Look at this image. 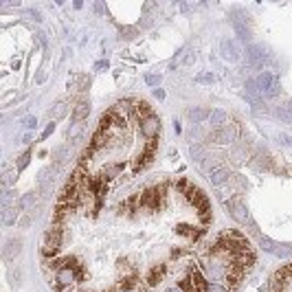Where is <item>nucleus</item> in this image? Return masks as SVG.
Masks as SVG:
<instances>
[{
	"instance_id": "17",
	"label": "nucleus",
	"mask_w": 292,
	"mask_h": 292,
	"mask_svg": "<svg viewBox=\"0 0 292 292\" xmlns=\"http://www.w3.org/2000/svg\"><path fill=\"white\" fill-rule=\"evenodd\" d=\"M176 233H178V235H185V238H191V240H198V238L202 235V229L196 231L194 227H189V224H178V227H176Z\"/></svg>"
},
{
	"instance_id": "22",
	"label": "nucleus",
	"mask_w": 292,
	"mask_h": 292,
	"mask_svg": "<svg viewBox=\"0 0 292 292\" xmlns=\"http://www.w3.org/2000/svg\"><path fill=\"white\" fill-rule=\"evenodd\" d=\"M15 174H18V172H9V169H4V176H2V183L4 185H13V180H15Z\"/></svg>"
},
{
	"instance_id": "29",
	"label": "nucleus",
	"mask_w": 292,
	"mask_h": 292,
	"mask_svg": "<svg viewBox=\"0 0 292 292\" xmlns=\"http://www.w3.org/2000/svg\"><path fill=\"white\" fill-rule=\"evenodd\" d=\"M154 97H158V99H165V92L161 90V88H154Z\"/></svg>"
},
{
	"instance_id": "24",
	"label": "nucleus",
	"mask_w": 292,
	"mask_h": 292,
	"mask_svg": "<svg viewBox=\"0 0 292 292\" xmlns=\"http://www.w3.org/2000/svg\"><path fill=\"white\" fill-rule=\"evenodd\" d=\"M53 130H55V123H53V121H51V123H48V125H46V130H44V132H42V141H46V139H48V136H51V134H53Z\"/></svg>"
},
{
	"instance_id": "16",
	"label": "nucleus",
	"mask_w": 292,
	"mask_h": 292,
	"mask_svg": "<svg viewBox=\"0 0 292 292\" xmlns=\"http://www.w3.org/2000/svg\"><path fill=\"white\" fill-rule=\"evenodd\" d=\"M20 207H18V202H15L13 207H7L4 209V216H2V222L7 224V227H11V224H15L18 222V216H20Z\"/></svg>"
},
{
	"instance_id": "5",
	"label": "nucleus",
	"mask_w": 292,
	"mask_h": 292,
	"mask_svg": "<svg viewBox=\"0 0 292 292\" xmlns=\"http://www.w3.org/2000/svg\"><path fill=\"white\" fill-rule=\"evenodd\" d=\"M139 130L145 139H156V136L161 134V119H158L156 114H150V117L139 121Z\"/></svg>"
},
{
	"instance_id": "15",
	"label": "nucleus",
	"mask_w": 292,
	"mask_h": 292,
	"mask_svg": "<svg viewBox=\"0 0 292 292\" xmlns=\"http://www.w3.org/2000/svg\"><path fill=\"white\" fill-rule=\"evenodd\" d=\"M209 121H211V125L216 130H222V128H227L229 125V117H227V112H222V110H213Z\"/></svg>"
},
{
	"instance_id": "2",
	"label": "nucleus",
	"mask_w": 292,
	"mask_h": 292,
	"mask_svg": "<svg viewBox=\"0 0 292 292\" xmlns=\"http://www.w3.org/2000/svg\"><path fill=\"white\" fill-rule=\"evenodd\" d=\"M255 81H257V88H260L262 97L273 99V97L279 95V90H282V81H279V77L275 73H271V70H264V73H260Z\"/></svg>"
},
{
	"instance_id": "6",
	"label": "nucleus",
	"mask_w": 292,
	"mask_h": 292,
	"mask_svg": "<svg viewBox=\"0 0 292 292\" xmlns=\"http://www.w3.org/2000/svg\"><path fill=\"white\" fill-rule=\"evenodd\" d=\"M154 154H156V145H154V143H150V145L145 147V152H141L139 156H136L134 165H132V174H139L141 169H145L147 165H152Z\"/></svg>"
},
{
	"instance_id": "14",
	"label": "nucleus",
	"mask_w": 292,
	"mask_h": 292,
	"mask_svg": "<svg viewBox=\"0 0 292 292\" xmlns=\"http://www.w3.org/2000/svg\"><path fill=\"white\" fill-rule=\"evenodd\" d=\"M121 172H123V165H119V163H110V165H106V167L101 169L97 176H101L103 180H112V178H117V176H121Z\"/></svg>"
},
{
	"instance_id": "30",
	"label": "nucleus",
	"mask_w": 292,
	"mask_h": 292,
	"mask_svg": "<svg viewBox=\"0 0 292 292\" xmlns=\"http://www.w3.org/2000/svg\"><path fill=\"white\" fill-rule=\"evenodd\" d=\"M198 79H200V81H213V75H200Z\"/></svg>"
},
{
	"instance_id": "27",
	"label": "nucleus",
	"mask_w": 292,
	"mask_h": 292,
	"mask_svg": "<svg viewBox=\"0 0 292 292\" xmlns=\"http://www.w3.org/2000/svg\"><path fill=\"white\" fill-rule=\"evenodd\" d=\"M147 84H150V86H156L158 84V81H161V77H158V75H147Z\"/></svg>"
},
{
	"instance_id": "4",
	"label": "nucleus",
	"mask_w": 292,
	"mask_h": 292,
	"mask_svg": "<svg viewBox=\"0 0 292 292\" xmlns=\"http://www.w3.org/2000/svg\"><path fill=\"white\" fill-rule=\"evenodd\" d=\"M224 207H227V211L231 213V218L238 220L240 224H251V227H255V224H253V220H251V216H249V211L244 209V205H242L240 198H229V200L224 202Z\"/></svg>"
},
{
	"instance_id": "11",
	"label": "nucleus",
	"mask_w": 292,
	"mask_h": 292,
	"mask_svg": "<svg viewBox=\"0 0 292 292\" xmlns=\"http://www.w3.org/2000/svg\"><path fill=\"white\" fill-rule=\"evenodd\" d=\"M249 62L253 64V66H264V62H266V51H264L262 46H249Z\"/></svg>"
},
{
	"instance_id": "26",
	"label": "nucleus",
	"mask_w": 292,
	"mask_h": 292,
	"mask_svg": "<svg viewBox=\"0 0 292 292\" xmlns=\"http://www.w3.org/2000/svg\"><path fill=\"white\" fill-rule=\"evenodd\" d=\"M167 292H189L185 288V284H176V286H172V288H169Z\"/></svg>"
},
{
	"instance_id": "28",
	"label": "nucleus",
	"mask_w": 292,
	"mask_h": 292,
	"mask_svg": "<svg viewBox=\"0 0 292 292\" xmlns=\"http://www.w3.org/2000/svg\"><path fill=\"white\" fill-rule=\"evenodd\" d=\"M279 141H282L284 145H292V136H288V134H282L279 136Z\"/></svg>"
},
{
	"instance_id": "25",
	"label": "nucleus",
	"mask_w": 292,
	"mask_h": 292,
	"mask_svg": "<svg viewBox=\"0 0 292 292\" xmlns=\"http://www.w3.org/2000/svg\"><path fill=\"white\" fill-rule=\"evenodd\" d=\"M35 125H37L35 117H26V119H24V128H26V130H33V128H35Z\"/></svg>"
},
{
	"instance_id": "23",
	"label": "nucleus",
	"mask_w": 292,
	"mask_h": 292,
	"mask_svg": "<svg viewBox=\"0 0 292 292\" xmlns=\"http://www.w3.org/2000/svg\"><path fill=\"white\" fill-rule=\"evenodd\" d=\"M119 292H145L141 288V284H134V286H125V288H121Z\"/></svg>"
},
{
	"instance_id": "7",
	"label": "nucleus",
	"mask_w": 292,
	"mask_h": 292,
	"mask_svg": "<svg viewBox=\"0 0 292 292\" xmlns=\"http://www.w3.org/2000/svg\"><path fill=\"white\" fill-rule=\"evenodd\" d=\"M22 251V242L18 238H11L7 240V244H4V249H2V257H4V262H13L15 257H18V253Z\"/></svg>"
},
{
	"instance_id": "21",
	"label": "nucleus",
	"mask_w": 292,
	"mask_h": 292,
	"mask_svg": "<svg viewBox=\"0 0 292 292\" xmlns=\"http://www.w3.org/2000/svg\"><path fill=\"white\" fill-rule=\"evenodd\" d=\"M29 161H31V150H26V152L18 158V163H15V172H22V169L29 165Z\"/></svg>"
},
{
	"instance_id": "10",
	"label": "nucleus",
	"mask_w": 292,
	"mask_h": 292,
	"mask_svg": "<svg viewBox=\"0 0 292 292\" xmlns=\"http://www.w3.org/2000/svg\"><path fill=\"white\" fill-rule=\"evenodd\" d=\"M165 273H167V264H158V266H154L152 271L147 273V277H145L147 286H156V284H161V282H163V277H165Z\"/></svg>"
},
{
	"instance_id": "8",
	"label": "nucleus",
	"mask_w": 292,
	"mask_h": 292,
	"mask_svg": "<svg viewBox=\"0 0 292 292\" xmlns=\"http://www.w3.org/2000/svg\"><path fill=\"white\" fill-rule=\"evenodd\" d=\"M220 51H222V57L229 59V62H238L240 59V51L235 46L233 40H222L220 42Z\"/></svg>"
},
{
	"instance_id": "18",
	"label": "nucleus",
	"mask_w": 292,
	"mask_h": 292,
	"mask_svg": "<svg viewBox=\"0 0 292 292\" xmlns=\"http://www.w3.org/2000/svg\"><path fill=\"white\" fill-rule=\"evenodd\" d=\"M187 117H189V121H194V123H202L205 119L211 117V112H209L207 108H196V110H189Z\"/></svg>"
},
{
	"instance_id": "12",
	"label": "nucleus",
	"mask_w": 292,
	"mask_h": 292,
	"mask_svg": "<svg viewBox=\"0 0 292 292\" xmlns=\"http://www.w3.org/2000/svg\"><path fill=\"white\" fill-rule=\"evenodd\" d=\"M88 114H90V101L81 99V101L75 106V110H73V121L75 123H81L84 119H88Z\"/></svg>"
},
{
	"instance_id": "20",
	"label": "nucleus",
	"mask_w": 292,
	"mask_h": 292,
	"mask_svg": "<svg viewBox=\"0 0 292 292\" xmlns=\"http://www.w3.org/2000/svg\"><path fill=\"white\" fill-rule=\"evenodd\" d=\"M189 154H191V158H196V161H205L207 158V152H205V147L202 145H191Z\"/></svg>"
},
{
	"instance_id": "1",
	"label": "nucleus",
	"mask_w": 292,
	"mask_h": 292,
	"mask_svg": "<svg viewBox=\"0 0 292 292\" xmlns=\"http://www.w3.org/2000/svg\"><path fill=\"white\" fill-rule=\"evenodd\" d=\"M62 242H64V227L59 224H51V229L46 231L44 235V242H42V257L44 262H51L59 255L62 251Z\"/></svg>"
},
{
	"instance_id": "13",
	"label": "nucleus",
	"mask_w": 292,
	"mask_h": 292,
	"mask_svg": "<svg viewBox=\"0 0 292 292\" xmlns=\"http://www.w3.org/2000/svg\"><path fill=\"white\" fill-rule=\"evenodd\" d=\"M68 108H70V106H68V101H66V99H64V101H57L51 110H48V119H51V121L64 119L66 114H68Z\"/></svg>"
},
{
	"instance_id": "9",
	"label": "nucleus",
	"mask_w": 292,
	"mask_h": 292,
	"mask_svg": "<svg viewBox=\"0 0 292 292\" xmlns=\"http://www.w3.org/2000/svg\"><path fill=\"white\" fill-rule=\"evenodd\" d=\"M229 176H231L229 169L220 165V167H216V169H211V172H209V180H211L213 187H222L229 180Z\"/></svg>"
},
{
	"instance_id": "19",
	"label": "nucleus",
	"mask_w": 292,
	"mask_h": 292,
	"mask_svg": "<svg viewBox=\"0 0 292 292\" xmlns=\"http://www.w3.org/2000/svg\"><path fill=\"white\" fill-rule=\"evenodd\" d=\"M33 205H35V194H24L18 200V207H20V211H33Z\"/></svg>"
},
{
	"instance_id": "3",
	"label": "nucleus",
	"mask_w": 292,
	"mask_h": 292,
	"mask_svg": "<svg viewBox=\"0 0 292 292\" xmlns=\"http://www.w3.org/2000/svg\"><path fill=\"white\" fill-rule=\"evenodd\" d=\"M238 139H240V125H235V123H229L227 128L213 130L211 134H209V141L220 143V145H229V143H235Z\"/></svg>"
}]
</instances>
